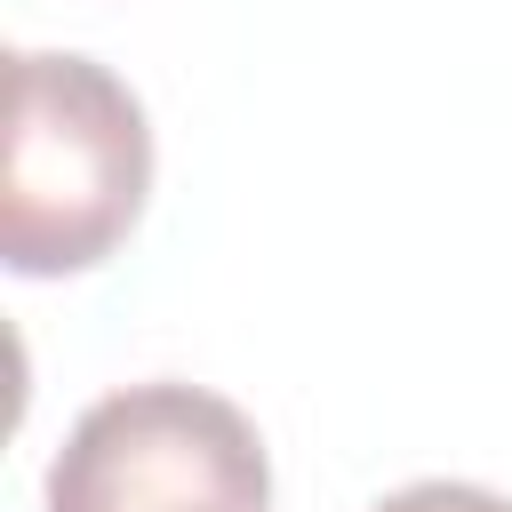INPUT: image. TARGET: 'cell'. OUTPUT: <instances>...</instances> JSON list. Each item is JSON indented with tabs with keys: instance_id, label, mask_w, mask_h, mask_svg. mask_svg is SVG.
<instances>
[{
	"instance_id": "obj_3",
	"label": "cell",
	"mask_w": 512,
	"mask_h": 512,
	"mask_svg": "<svg viewBox=\"0 0 512 512\" xmlns=\"http://www.w3.org/2000/svg\"><path fill=\"white\" fill-rule=\"evenodd\" d=\"M368 512H512V496L472 488V480H408V488L376 496Z\"/></svg>"
},
{
	"instance_id": "obj_1",
	"label": "cell",
	"mask_w": 512,
	"mask_h": 512,
	"mask_svg": "<svg viewBox=\"0 0 512 512\" xmlns=\"http://www.w3.org/2000/svg\"><path fill=\"white\" fill-rule=\"evenodd\" d=\"M152 128L136 88L80 48L8 56L0 136V256L24 280L96 272L144 216Z\"/></svg>"
},
{
	"instance_id": "obj_2",
	"label": "cell",
	"mask_w": 512,
	"mask_h": 512,
	"mask_svg": "<svg viewBox=\"0 0 512 512\" xmlns=\"http://www.w3.org/2000/svg\"><path fill=\"white\" fill-rule=\"evenodd\" d=\"M48 512H272L264 432L208 384H120L48 456Z\"/></svg>"
}]
</instances>
